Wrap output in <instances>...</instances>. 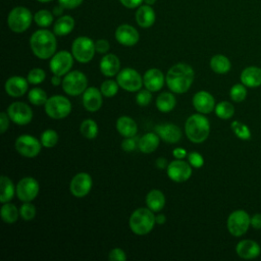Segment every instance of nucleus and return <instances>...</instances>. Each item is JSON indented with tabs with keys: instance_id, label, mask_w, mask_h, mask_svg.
<instances>
[{
	"instance_id": "nucleus-55",
	"label": "nucleus",
	"mask_w": 261,
	"mask_h": 261,
	"mask_svg": "<svg viewBox=\"0 0 261 261\" xmlns=\"http://www.w3.org/2000/svg\"><path fill=\"white\" fill-rule=\"evenodd\" d=\"M155 164H156V166H157L159 169H164L165 167H167V166H168V162H167V160H166L165 158H163V157L158 158V159L156 160Z\"/></svg>"
},
{
	"instance_id": "nucleus-34",
	"label": "nucleus",
	"mask_w": 261,
	"mask_h": 261,
	"mask_svg": "<svg viewBox=\"0 0 261 261\" xmlns=\"http://www.w3.org/2000/svg\"><path fill=\"white\" fill-rule=\"evenodd\" d=\"M1 217H2V220L5 222V223H14L16 222L17 218H18V214H19V211L17 210L16 206L13 205V204H10V203H3L2 207H1Z\"/></svg>"
},
{
	"instance_id": "nucleus-37",
	"label": "nucleus",
	"mask_w": 261,
	"mask_h": 261,
	"mask_svg": "<svg viewBox=\"0 0 261 261\" xmlns=\"http://www.w3.org/2000/svg\"><path fill=\"white\" fill-rule=\"evenodd\" d=\"M29 101L36 106H41V105H45V103L48 100L47 94L44 90L40 89V88H34L29 92L28 95Z\"/></svg>"
},
{
	"instance_id": "nucleus-29",
	"label": "nucleus",
	"mask_w": 261,
	"mask_h": 261,
	"mask_svg": "<svg viewBox=\"0 0 261 261\" xmlns=\"http://www.w3.org/2000/svg\"><path fill=\"white\" fill-rule=\"evenodd\" d=\"M147 207L153 212H159L165 205V197L159 190H152L146 196Z\"/></svg>"
},
{
	"instance_id": "nucleus-9",
	"label": "nucleus",
	"mask_w": 261,
	"mask_h": 261,
	"mask_svg": "<svg viewBox=\"0 0 261 261\" xmlns=\"http://www.w3.org/2000/svg\"><path fill=\"white\" fill-rule=\"evenodd\" d=\"M96 52L95 43L88 37L76 38L71 45V53L73 57L81 63L91 61Z\"/></svg>"
},
{
	"instance_id": "nucleus-25",
	"label": "nucleus",
	"mask_w": 261,
	"mask_h": 261,
	"mask_svg": "<svg viewBox=\"0 0 261 261\" xmlns=\"http://www.w3.org/2000/svg\"><path fill=\"white\" fill-rule=\"evenodd\" d=\"M120 61L114 54H106L100 61V70L105 76H114L120 70Z\"/></svg>"
},
{
	"instance_id": "nucleus-5",
	"label": "nucleus",
	"mask_w": 261,
	"mask_h": 261,
	"mask_svg": "<svg viewBox=\"0 0 261 261\" xmlns=\"http://www.w3.org/2000/svg\"><path fill=\"white\" fill-rule=\"evenodd\" d=\"M44 106L46 114L53 119L64 118L71 111L70 101L61 95H54L48 98Z\"/></svg>"
},
{
	"instance_id": "nucleus-38",
	"label": "nucleus",
	"mask_w": 261,
	"mask_h": 261,
	"mask_svg": "<svg viewBox=\"0 0 261 261\" xmlns=\"http://www.w3.org/2000/svg\"><path fill=\"white\" fill-rule=\"evenodd\" d=\"M230 127L233 132V134L241 140L244 141H248L251 139V130L249 128V126H247L245 123L234 120L231 122Z\"/></svg>"
},
{
	"instance_id": "nucleus-19",
	"label": "nucleus",
	"mask_w": 261,
	"mask_h": 261,
	"mask_svg": "<svg viewBox=\"0 0 261 261\" xmlns=\"http://www.w3.org/2000/svg\"><path fill=\"white\" fill-rule=\"evenodd\" d=\"M115 38L117 42L123 46H134L139 41L138 31L129 24H121L115 31Z\"/></svg>"
},
{
	"instance_id": "nucleus-10",
	"label": "nucleus",
	"mask_w": 261,
	"mask_h": 261,
	"mask_svg": "<svg viewBox=\"0 0 261 261\" xmlns=\"http://www.w3.org/2000/svg\"><path fill=\"white\" fill-rule=\"evenodd\" d=\"M116 82L119 87L127 92H138L144 85L140 73L136 69L129 67L123 68L117 73Z\"/></svg>"
},
{
	"instance_id": "nucleus-23",
	"label": "nucleus",
	"mask_w": 261,
	"mask_h": 261,
	"mask_svg": "<svg viewBox=\"0 0 261 261\" xmlns=\"http://www.w3.org/2000/svg\"><path fill=\"white\" fill-rule=\"evenodd\" d=\"M28 80L21 76H11L6 81L4 89L5 92L11 97H21L28 90Z\"/></svg>"
},
{
	"instance_id": "nucleus-40",
	"label": "nucleus",
	"mask_w": 261,
	"mask_h": 261,
	"mask_svg": "<svg viewBox=\"0 0 261 261\" xmlns=\"http://www.w3.org/2000/svg\"><path fill=\"white\" fill-rule=\"evenodd\" d=\"M229 97L234 102H242L247 97V89L244 84H236L230 88Z\"/></svg>"
},
{
	"instance_id": "nucleus-21",
	"label": "nucleus",
	"mask_w": 261,
	"mask_h": 261,
	"mask_svg": "<svg viewBox=\"0 0 261 261\" xmlns=\"http://www.w3.org/2000/svg\"><path fill=\"white\" fill-rule=\"evenodd\" d=\"M236 252L239 257L246 260H251L257 258L260 255L261 248L259 244L253 240H242L238 243Z\"/></svg>"
},
{
	"instance_id": "nucleus-3",
	"label": "nucleus",
	"mask_w": 261,
	"mask_h": 261,
	"mask_svg": "<svg viewBox=\"0 0 261 261\" xmlns=\"http://www.w3.org/2000/svg\"><path fill=\"white\" fill-rule=\"evenodd\" d=\"M185 132L188 139L196 144L204 142L210 133V123L202 113L191 115L185 123Z\"/></svg>"
},
{
	"instance_id": "nucleus-24",
	"label": "nucleus",
	"mask_w": 261,
	"mask_h": 261,
	"mask_svg": "<svg viewBox=\"0 0 261 261\" xmlns=\"http://www.w3.org/2000/svg\"><path fill=\"white\" fill-rule=\"evenodd\" d=\"M241 82L248 88L261 86V68L257 66H248L241 73Z\"/></svg>"
},
{
	"instance_id": "nucleus-28",
	"label": "nucleus",
	"mask_w": 261,
	"mask_h": 261,
	"mask_svg": "<svg viewBox=\"0 0 261 261\" xmlns=\"http://www.w3.org/2000/svg\"><path fill=\"white\" fill-rule=\"evenodd\" d=\"M160 138L156 133H147L139 140V149L145 154L154 152L159 146Z\"/></svg>"
},
{
	"instance_id": "nucleus-26",
	"label": "nucleus",
	"mask_w": 261,
	"mask_h": 261,
	"mask_svg": "<svg viewBox=\"0 0 261 261\" xmlns=\"http://www.w3.org/2000/svg\"><path fill=\"white\" fill-rule=\"evenodd\" d=\"M136 20L141 28H150L155 21V12L153 8L148 4L140 6L136 12Z\"/></svg>"
},
{
	"instance_id": "nucleus-56",
	"label": "nucleus",
	"mask_w": 261,
	"mask_h": 261,
	"mask_svg": "<svg viewBox=\"0 0 261 261\" xmlns=\"http://www.w3.org/2000/svg\"><path fill=\"white\" fill-rule=\"evenodd\" d=\"M51 83L53 86H59L60 84H62V80L60 79V75L53 74V76L51 77Z\"/></svg>"
},
{
	"instance_id": "nucleus-16",
	"label": "nucleus",
	"mask_w": 261,
	"mask_h": 261,
	"mask_svg": "<svg viewBox=\"0 0 261 261\" xmlns=\"http://www.w3.org/2000/svg\"><path fill=\"white\" fill-rule=\"evenodd\" d=\"M92 189V177L87 172H80L75 174L69 184V190L72 196L83 198L87 196Z\"/></svg>"
},
{
	"instance_id": "nucleus-8",
	"label": "nucleus",
	"mask_w": 261,
	"mask_h": 261,
	"mask_svg": "<svg viewBox=\"0 0 261 261\" xmlns=\"http://www.w3.org/2000/svg\"><path fill=\"white\" fill-rule=\"evenodd\" d=\"M226 225L230 234L241 237L248 231L251 225V217L245 210H234L228 215Z\"/></svg>"
},
{
	"instance_id": "nucleus-48",
	"label": "nucleus",
	"mask_w": 261,
	"mask_h": 261,
	"mask_svg": "<svg viewBox=\"0 0 261 261\" xmlns=\"http://www.w3.org/2000/svg\"><path fill=\"white\" fill-rule=\"evenodd\" d=\"M108 259L110 261H125L126 260V255L123 250L119 248L112 249L109 254H108Z\"/></svg>"
},
{
	"instance_id": "nucleus-50",
	"label": "nucleus",
	"mask_w": 261,
	"mask_h": 261,
	"mask_svg": "<svg viewBox=\"0 0 261 261\" xmlns=\"http://www.w3.org/2000/svg\"><path fill=\"white\" fill-rule=\"evenodd\" d=\"M60 6L67 9H72L77 6H80L83 2V0H58Z\"/></svg>"
},
{
	"instance_id": "nucleus-15",
	"label": "nucleus",
	"mask_w": 261,
	"mask_h": 261,
	"mask_svg": "<svg viewBox=\"0 0 261 261\" xmlns=\"http://www.w3.org/2000/svg\"><path fill=\"white\" fill-rule=\"evenodd\" d=\"M167 175L175 182H184L191 177L192 167L190 163L185 162L181 159H176L168 163Z\"/></svg>"
},
{
	"instance_id": "nucleus-60",
	"label": "nucleus",
	"mask_w": 261,
	"mask_h": 261,
	"mask_svg": "<svg viewBox=\"0 0 261 261\" xmlns=\"http://www.w3.org/2000/svg\"><path fill=\"white\" fill-rule=\"evenodd\" d=\"M38 1H40V2H49L51 0H38Z\"/></svg>"
},
{
	"instance_id": "nucleus-46",
	"label": "nucleus",
	"mask_w": 261,
	"mask_h": 261,
	"mask_svg": "<svg viewBox=\"0 0 261 261\" xmlns=\"http://www.w3.org/2000/svg\"><path fill=\"white\" fill-rule=\"evenodd\" d=\"M139 138L134 136V137H129V138H125L122 143H121V148L122 150L126 151V152H130L134 151L137 147H139Z\"/></svg>"
},
{
	"instance_id": "nucleus-39",
	"label": "nucleus",
	"mask_w": 261,
	"mask_h": 261,
	"mask_svg": "<svg viewBox=\"0 0 261 261\" xmlns=\"http://www.w3.org/2000/svg\"><path fill=\"white\" fill-rule=\"evenodd\" d=\"M34 20L36 21V23L39 25V27H43V28H46V27H49L52 21H53V15L51 14L50 11L48 10H39L35 13L34 15Z\"/></svg>"
},
{
	"instance_id": "nucleus-59",
	"label": "nucleus",
	"mask_w": 261,
	"mask_h": 261,
	"mask_svg": "<svg viewBox=\"0 0 261 261\" xmlns=\"http://www.w3.org/2000/svg\"><path fill=\"white\" fill-rule=\"evenodd\" d=\"M145 1V3L146 4H148V5H152V4H154L155 3V1L156 0H144Z\"/></svg>"
},
{
	"instance_id": "nucleus-47",
	"label": "nucleus",
	"mask_w": 261,
	"mask_h": 261,
	"mask_svg": "<svg viewBox=\"0 0 261 261\" xmlns=\"http://www.w3.org/2000/svg\"><path fill=\"white\" fill-rule=\"evenodd\" d=\"M188 162L191 166L195 168H200L204 164V159L202 155L198 152H191L188 154Z\"/></svg>"
},
{
	"instance_id": "nucleus-18",
	"label": "nucleus",
	"mask_w": 261,
	"mask_h": 261,
	"mask_svg": "<svg viewBox=\"0 0 261 261\" xmlns=\"http://www.w3.org/2000/svg\"><path fill=\"white\" fill-rule=\"evenodd\" d=\"M155 133L167 143H177L181 139L180 128L173 123H160L155 126Z\"/></svg>"
},
{
	"instance_id": "nucleus-41",
	"label": "nucleus",
	"mask_w": 261,
	"mask_h": 261,
	"mask_svg": "<svg viewBox=\"0 0 261 261\" xmlns=\"http://www.w3.org/2000/svg\"><path fill=\"white\" fill-rule=\"evenodd\" d=\"M58 142V135L54 129H46L41 135L42 146L46 148L54 147Z\"/></svg>"
},
{
	"instance_id": "nucleus-2",
	"label": "nucleus",
	"mask_w": 261,
	"mask_h": 261,
	"mask_svg": "<svg viewBox=\"0 0 261 261\" xmlns=\"http://www.w3.org/2000/svg\"><path fill=\"white\" fill-rule=\"evenodd\" d=\"M30 46L38 58L48 59L55 54L57 41L55 35L50 31L39 30L31 36Z\"/></svg>"
},
{
	"instance_id": "nucleus-7",
	"label": "nucleus",
	"mask_w": 261,
	"mask_h": 261,
	"mask_svg": "<svg viewBox=\"0 0 261 261\" xmlns=\"http://www.w3.org/2000/svg\"><path fill=\"white\" fill-rule=\"evenodd\" d=\"M32 13L28 8L17 6L9 12L7 23L12 32L22 33L29 29L32 23Z\"/></svg>"
},
{
	"instance_id": "nucleus-45",
	"label": "nucleus",
	"mask_w": 261,
	"mask_h": 261,
	"mask_svg": "<svg viewBox=\"0 0 261 261\" xmlns=\"http://www.w3.org/2000/svg\"><path fill=\"white\" fill-rule=\"evenodd\" d=\"M151 100H152V94H151V91H149L148 89L139 91L136 96L137 104L140 106H143V107L149 105Z\"/></svg>"
},
{
	"instance_id": "nucleus-49",
	"label": "nucleus",
	"mask_w": 261,
	"mask_h": 261,
	"mask_svg": "<svg viewBox=\"0 0 261 261\" xmlns=\"http://www.w3.org/2000/svg\"><path fill=\"white\" fill-rule=\"evenodd\" d=\"M95 48H96V51L98 53H101V54H104L106 53L109 48H110V45L108 43L107 40H104V39H100L98 41L95 42Z\"/></svg>"
},
{
	"instance_id": "nucleus-53",
	"label": "nucleus",
	"mask_w": 261,
	"mask_h": 261,
	"mask_svg": "<svg viewBox=\"0 0 261 261\" xmlns=\"http://www.w3.org/2000/svg\"><path fill=\"white\" fill-rule=\"evenodd\" d=\"M121 4L127 8H136L138 7L144 0H119Z\"/></svg>"
},
{
	"instance_id": "nucleus-33",
	"label": "nucleus",
	"mask_w": 261,
	"mask_h": 261,
	"mask_svg": "<svg viewBox=\"0 0 261 261\" xmlns=\"http://www.w3.org/2000/svg\"><path fill=\"white\" fill-rule=\"evenodd\" d=\"M176 104L175 97L173 94L169 92L161 93L156 99V107L161 112H169L171 111Z\"/></svg>"
},
{
	"instance_id": "nucleus-43",
	"label": "nucleus",
	"mask_w": 261,
	"mask_h": 261,
	"mask_svg": "<svg viewBox=\"0 0 261 261\" xmlns=\"http://www.w3.org/2000/svg\"><path fill=\"white\" fill-rule=\"evenodd\" d=\"M45 77H46L45 71L43 69L37 67V68H33L29 71L27 80L32 85H38V84L43 83Z\"/></svg>"
},
{
	"instance_id": "nucleus-42",
	"label": "nucleus",
	"mask_w": 261,
	"mask_h": 261,
	"mask_svg": "<svg viewBox=\"0 0 261 261\" xmlns=\"http://www.w3.org/2000/svg\"><path fill=\"white\" fill-rule=\"evenodd\" d=\"M118 87L119 85L117 82H114L112 80H107L101 84L100 91L103 96L107 98H111L114 95H116V93L118 92Z\"/></svg>"
},
{
	"instance_id": "nucleus-1",
	"label": "nucleus",
	"mask_w": 261,
	"mask_h": 261,
	"mask_svg": "<svg viewBox=\"0 0 261 261\" xmlns=\"http://www.w3.org/2000/svg\"><path fill=\"white\" fill-rule=\"evenodd\" d=\"M194 77L195 72L192 66L187 63H176L168 69L165 82L171 92L184 94L191 88Z\"/></svg>"
},
{
	"instance_id": "nucleus-11",
	"label": "nucleus",
	"mask_w": 261,
	"mask_h": 261,
	"mask_svg": "<svg viewBox=\"0 0 261 261\" xmlns=\"http://www.w3.org/2000/svg\"><path fill=\"white\" fill-rule=\"evenodd\" d=\"M42 143L35 137L30 135L19 136L14 144L15 150L23 157L34 158L41 151Z\"/></svg>"
},
{
	"instance_id": "nucleus-22",
	"label": "nucleus",
	"mask_w": 261,
	"mask_h": 261,
	"mask_svg": "<svg viewBox=\"0 0 261 261\" xmlns=\"http://www.w3.org/2000/svg\"><path fill=\"white\" fill-rule=\"evenodd\" d=\"M165 79L162 71L158 68H151L144 73L143 84L151 92H157L162 89Z\"/></svg>"
},
{
	"instance_id": "nucleus-30",
	"label": "nucleus",
	"mask_w": 261,
	"mask_h": 261,
	"mask_svg": "<svg viewBox=\"0 0 261 261\" xmlns=\"http://www.w3.org/2000/svg\"><path fill=\"white\" fill-rule=\"evenodd\" d=\"M210 67L215 73L224 74L230 70L231 64L226 56L222 54H216L210 59Z\"/></svg>"
},
{
	"instance_id": "nucleus-12",
	"label": "nucleus",
	"mask_w": 261,
	"mask_h": 261,
	"mask_svg": "<svg viewBox=\"0 0 261 261\" xmlns=\"http://www.w3.org/2000/svg\"><path fill=\"white\" fill-rule=\"evenodd\" d=\"M7 114L11 121L18 125H25L33 119V110L23 102H13L7 108Z\"/></svg>"
},
{
	"instance_id": "nucleus-27",
	"label": "nucleus",
	"mask_w": 261,
	"mask_h": 261,
	"mask_svg": "<svg viewBox=\"0 0 261 261\" xmlns=\"http://www.w3.org/2000/svg\"><path fill=\"white\" fill-rule=\"evenodd\" d=\"M116 129L124 138H129L137 135L138 125L129 116H120L116 121Z\"/></svg>"
},
{
	"instance_id": "nucleus-51",
	"label": "nucleus",
	"mask_w": 261,
	"mask_h": 261,
	"mask_svg": "<svg viewBox=\"0 0 261 261\" xmlns=\"http://www.w3.org/2000/svg\"><path fill=\"white\" fill-rule=\"evenodd\" d=\"M9 126V116L5 112L0 113V133L4 134Z\"/></svg>"
},
{
	"instance_id": "nucleus-35",
	"label": "nucleus",
	"mask_w": 261,
	"mask_h": 261,
	"mask_svg": "<svg viewBox=\"0 0 261 261\" xmlns=\"http://www.w3.org/2000/svg\"><path fill=\"white\" fill-rule=\"evenodd\" d=\"M80 132L81 134L86 138V139H89V140H93L97 137L98 135V125L96 123L95 120L91 119V118H88V119H85L82 123H81V126H80Z\"/></svg>"
},
{
	"instance_id": "nucleus-44",
	"label": "nucleus",
	"mask_w": 261,
	"mask_h": 261,
	"mask_svg": "<svg viewBox=\"0 0 261 261\" xmlns=\"http://www.w3.org/2000/svg\"><path fill=\"white\" fill-rule=\"evenodd\" d=\"M20 217L25 220H32L36 216V207L31 202H23L19 209Z\"/></svg>"
},
{
	"instance_id": "nucleus-14",
	"label": "nucleus",
	"mask_w": 261,
	"mask_h": 261,
	"mask_svg": "<svg viewBox=\"0 0 261 261\" xmlns=\"http://www.w3.org/2000/svg\"><path fill=\"white\" fill-rule=\"evenodd\" d=\"M39 189V182L34 177H23L17 182L16 196L22 202H31L38 196Z\"/></svg>"
},
{
	"instance_id": "nucleus-4",
	"label": "nucleus",
	"mask_w": 261,
	"mask_h": 261,
	"mask_svg": "<svg viewBox=\"0 0 261 261\" xmlns=\"http://www.w3.org/2000/svg\"><path fill=\"white\" fill-rule=\"evenodd\" d=\"M154 212L149 208L136 209L128 220L129 228L138 236H145L153 229L156 222Z\"/></svg>"
},
{
	"instance_id": "nucleus-52",
	"label": "nucleus",
	"mask_w": 261,
	"mask_h": 261,
	"mask_svg": "<svg viewBox=\"0 0 261 261\" xmlns=\"http://www.w3.org/2000/svg\"><path fill=\"white\" fill-rule=\"evenodd\" d=\"M251 225L255 229H261V213L254 214L251 217Z\"/></svg>"
},
{
	"instance_id": "nucleus-54",
	"label": "nucleus",
	"mask_w": 261,
	"mask_h": 261,
	"mask_svg": "<svg viewBox=\"0 0 261 261\" xmlns=\"http://www.w3.org/2000/svg\"><path fill=\"white\" fill-rule=\"evenodd\" d=\"M172 155L176 158V159H184L187 156V151L182 148H175L172 151Z\"/></svg>"
},
{
	"instance_id": "nucleus-57",
	"label": "nucleus",
	"mask_w": 261,
	"mask_h": 261,
	"mask_svg": "<svg viewBox=\"0 0 261 261\" xmlns=\"http://www.w3.org/2000/svg\"><path fill=\"white\" fill-rule=\"evenodd\" d=\"M155 220H156V223H158V224H163V223L165 222V220H166V217H165V215H163V214L160 213V214L156 215Z\"/></svg>"
},
{
	"instance_id": "nucleus-36",
	"label": "nucleus",
	"mask_w": 261,
	"mask_h": 261,
	"mask_svg": "<svg viewBox=\"0 0 261 261\" xmlns=\"http://www.w3.org/2000/svg\"><path fill=\"white\" fill-rule=\"evenodd\" d=\"M214 111L217 117L221 119H229L234 113V107L231 103L227 101H222L215 105Z\"/></svg>"
},
{
	"instance_id": "nucleus-20",
	"label": "nucleus",
	"mask_w": 261,
	"mask_h": 261,
	"mask_svg": "<svg viewBox=\"0 0 261 261\" xmlns=\"http://www.w3.org/2000/svg\"><path fill=\"white\" fill-rule=\"evenodd\" d=\"M102 93L97 88H87L83 93V105L88 111L95 112L99 110L102 106Z\"/></svg>"
},
{
	"instance_id": "nucleus-32",
	"label": "nucleus",
	"mask_w": 261,
	"mask_h": 261,
	"mask_svg": "<svg viewBox=\"0 0 261 261\" xmlns=\"http://www.w3.org/2000/svg\"><path fill=\"white\" fill-rule=\"evenodd\" d=\"M74 28V20L69 15H63L59 17L54 24V34L57 36L68 35Z\"/></svg>"
},
{
	"instance_id": "nucleus-13",
	"label": "nucleus",
	"mask_w": 261,
	"mask_h": 261,
	"mask_svg": "<svg viewBox=\"0 0 261 261\" xmlns=\"http://www.w3.org/2000/svg\"><path fill=\"white\" fill-rule=\"evenodd\" d=\"M73 64V55L67 51H59L55 53L50 60V69L53 74L65 75L69 72Z\"/></svg>"
},
{
	"instance_id": "nucleus-31",
	"label": "nucleus",
	"mask_w": 261,
	"mask_h": 261,
	"mask_svg": "<svg viewBox=\"0 0 261 261\" xmlns=\"http://www.w3.org/2000/svg\"><path fill=\"white\" fill-rule=\"evenodd\" d=\"M15 193L14 185L12 180L5 175H2L0 177V202L1 203H7L9 202Z\"/></svg>"
},
{
	"instance_id": "nucleus-6",
	"label": "nucleus",
	"mask_w": 261,
	"mask_h": 261,
	"mask_svg": "<svg viewBox=\"0 0 261 261\" xmlns=\"http://www.w3.org/2000/svg\"><path fill=\"white\" fill-rule=\"evenodd\" d=\"M88 86V80L84 72L73 70L67 72L62 80V89L69 96H77L84 93Z\"/></svg>"
},
{
	"instance_id": "nucleus-58",
	"label": "nucleus",
	"mask_w": 261,
	"mask_h": 261,
	"mask_svg": "<svg viewBox=\"0 0 261 261\" xmlns=\"http://www.w3.org/2000/svg\"><path fill=\"white\" fill-rule=\"evenodd\" d=\"M62 9H63V7H61V8H55V9H54V14H56V15L61 14Z\"/></svg>"
},
{
	"instance_id": "nucleus-17",
	"label": "nucleus",
	"mask_w": 261,
	"mask_h": 261,
	"mask_svg": "<svg viewBox=\"0 0 261 261\" xmlns=\"http://www.w3.org/2000/svg\"><path fill=\"white\" fill-rule=\"evenodd\" d=\"M194 108L202 114H208L215 108V101L213 96L206 91H199L193 97Z\"/></svg>"
}]
</instances>
